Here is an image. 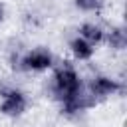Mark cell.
<instances>
[{
    "mask_svg": "<svg viewBox=\"0 0 127 127\" xmlns=\"http://www.w3.org/2000/svg\"><path fill=\"white\" fill-rule=\"evenodd\" d=\"M56 93L64 103L71 101L79 93V79H77V73L71 67L60 69L56 73Z\"/></svg>",
    "mask_w": 127,
    "mask_h": 127,
    "instance_id": "cell-1",
    "label": "cell"
},
{
    "mask_svg": "<svg viewBox=\"0 0 127 127\" xmlns=\"http://www.w3.org/2000/svg\"><path fill=\"white\" fill-rule=\"evenodd\" d=\"M26 107V99L20 91H10L2 103V113L6 115H20Z\"/></svg>",
    "mask_w": 127,
    "mask_h": 127,
    "instance_id": "cell-2",
    "label": "cell"
},
{
    "mask_svg": "<svg viewBox=\"0 0 127 127\" xmlns=\"http://www.w3.org/2000/svg\"><path fill=\"white\" fill-rule=\"evenodd\" d=\"M24 64L30 69H46V67L52 65V58H50V54L46 50H36V52H32V54L26 56Z\"/></svg>",
    "mask_w": 127,
    "mask_h": 127,
    "instance_id": "cell-3",
    "label": "cell"
},
{
    "mask_svg": "<svg viewBox=\"0 0 127 127\" xmlns=\"http://www.w3.org/2000/svg\"><path fill=\"white\" fill-rule=\"evenodd\" d=\"M117 87H119V85H117L113 79H107V77H95L93 83H91V89H93V93H97V95H107V93L115 91Z\"/></svg>",
    "mask_w": 127,
    "mask_h": 127,
    "instance_id": "cell-4",
    "label": "cell"
},
{
    "mask_svg": "<svg viewBox=\"0 0 127 127\" xmlns=\"http://www.w3.org/2000/svg\"><path fill=\"white\" fill-rule=\"evenodd\" d=\"M71 50H73V54H75L79 60H87V58H91V54H93L91 44H89V42H85L83 38L73 40V42H71Z\"/></svg>",
    "mask_w": 127,
    "mask_h": 127,
    "instance_id": "cell-5",
    "label": "cell"
},
{
    "mask_svg": "<svg viewBox=\"0 0 127 127\" xmlns=\"http://www.w3.org/2000/svg\"><path fill=\"white\" fill-rule=\"evenodd\" d=\"M79 32H81V36H83L85 42H99L103 38V32L97 26H93V24H83Z\"/></svg>",
    "mask_w": 127,
    "mask_h": 127,
    "instance_id": "cell-6",
    "label": "cell"
},
{
    "mask_svg": "<svg viewBox=\"0 0 127 127\" xmlns=\"http://www.w3.org/2000/svg\"><path fill=\"white\" fill-rule=\"evenodd\" d=\"M109 44H111L113 48H123V46L127 44V38H125V32H123L121 28H117V30H113V32H111V36H109Z\"/></svg>",
    "mask_w": 127,
    "mask_h": 127,
    "instance_id": "cell-7",
    "label": "cell"
},
{
    "mask_svg": "<svg viewBox=\"0 0 127 127\" xmlns=\"http://www.w3.org/2000/svg\"><path fill=\"white\" fill-rule=\"evenodd\" d=\"M75 4L83 10H93V8L99 6V0H75Z\"/></svg>",
    "mask_w": 127,
    "mask_h": 127,
    "instance_id": "cell-8",
    "label": "cell"
},
{
    "mask_svg": "<svg viewBox=\"0 0 127 127\" xmlns=\"http://www.w3.org/2000/svg\"><path fill=\"white\" fill-rule=\"evenodd\" d=\"M0 20H2V8H0Z\"/></svg>",
    "mask_w": 127,
    "mask_h": 127,
    "instance_id": "cell-9",
    "label": "cell"
}]
</instances>
